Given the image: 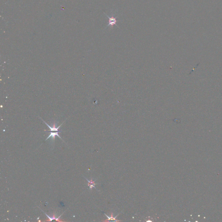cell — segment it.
Segmentation results:
<instances>
[{"label": "cell", "instance_id": "obj_1", "mask_svg": "<svg viewBox=\"0 0 222 222\" xmlns=\"http://www.w3.org/2000/svg\"><path fill=\"white\" fill-rule=\"evenodd\" d=\"M105 15L107 16V17H108V25L107 26V28L108 27L112 28V27L114 26V25H116V23L118 21L116 20V18L115 17V14L113 12H112V13L111 14V16L110 17L108 16L106 14H105Z\"/></svg>", "mask_w": 222, "mask_h": 222}, {"label": "cell", "instance_id": "obj_2", "mask_svg": "<svg viewBox=\"0 0 222 222\" xmlns=\"http://www.w3.org/2000/svg\"><path fill=\"white\" fill-rule=\"evenodd\" d=\"M42 211L44 213L45 215H46V216L48 217L47 219L46 220H45V221H52L54 220H55L56 221H58V222H63V221L62 220H61L60 218L61 216L64 213L62 214L61 215H60L59 216H58V217H56V214H55V213L53 214L52 216H50L47 214H46L45 212H44L42 210Z\"/></svg>", "mask_w": 222, "mask_h": 222}, {"label": "cell", "instance_id": "obj_3", "mask_svg": "<svg viewBox=\"0 0 222 222\" xmlns=\"http://www.w3.org/2000/svg\"><path fill=\"white\" fill-rule=\"evenodd\" d=\"M41 119H42V121H43L45 123V124H46V125H47V126L48 127V128H49L50 129V131H59V129L60 128V127L61 126H62V125H63V123L64 122H64L61 124L59 126H58V127L56 128V123H55V122H54V124H53V126H52V127H51V126H50L49 125L47 124V123H46V122H45V121H44L42 119V118H41Z\"/></svg>", "mask_w": 222, "mask_h": 222}, {"label": "cell", "instance_id": "obj_4", "mask_svg": "<svg viewBox=\"0 0 222 222\" xmlns=\"http://www.w3.org/2000/svg\"><path fill=\"white\" fill-rule=\"evenodd\" d=\"M103 213H104V214L105 215V216L107 217V219L106 220H105L103 221H105V222H107V221H115V222H119V221H121V220H117L116 219V218H117V216H118V215L119 214H118V215H117L116 216H115V217H114L113 216V213H111V216H108V215H106L105 213H104V212H103Z\"/></svg>", "mask_w": 222, "mask_h": 222}, {"label": "cell", "instance_id": "obj_5", "mask_svg": "<svg viewBox=\"0 0 222 222\" xmlns=\"http://www.w3.org/2000/svg\"><path fill=\"white\" fill-rule=\"evenodd\" d=\"M58 132H59V131H56V132H52V131H51V133H50V134L49 136L47 138V139H46V141L48 140V139H49L50 138H51V137L52 140H53V141H55V137H56V136H58L59 138L63 140V139H61V138L60 137V136H59V134H58Z\"/></svg>", "mask_w": 222, "mask_h": 222}, {"label": "cell", "instance_id": "obj_6", "mask_svg": "<svg viewBox=\"0 0 222 222\" xmlns=\"http://www.w3.org/2000/svg\"><path fill=\"white\" fill-rule=\"evenodd\" d=\"M84 177L85 178V179H86V180H87V181L88 182V186L89 187L90 189V190H92L93 188H95L96 189V188H95V185L97 184V183H95V180H92V179H91V180H89L88 179L86 178L85 177Z\"/></svg>", "mask_w": 222, "mask_h": 222}]
</instances>
